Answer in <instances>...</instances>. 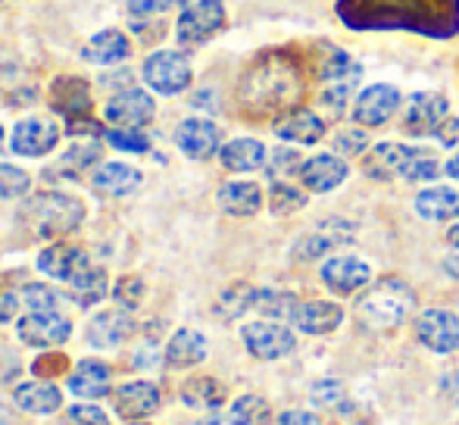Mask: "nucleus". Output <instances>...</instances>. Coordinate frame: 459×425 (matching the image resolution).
<instances>
[{
	"label": "nucleus",
	"mask_w": 459,
	"mask_h": 425,
	"mask_svg": "<svg viewBox=\"0 0 459 425\" xmlns=\"http://www.w3.org/2000/svg\"><path fill=\"white\" fill-rule=\"evenodd\" d=\"M338 16L357 31L454 38L459 31V0H338Z\"/></svg>",
	"instance_id": "f257e3e1"
},
{
	"label": "nucleus",
	"mask_w": 459,
	"mask_h": 425,
	"mask_svg": "<svg viewBox=\"0 0 459 425\" xmlns=\"http://www.w3.org/2000/svg\"><path fill=\"white\" fill-rule=\"evenodd\" d=\"M303 94V75L294 60L281 54L263 56L247 69L241 82V104L250 113H275L297 104Z\"/></svg>",
	"instance_id": "f03ea898"
},
{
	"label": "nucleus",
	"mask_w": 459,
	"mask_h": 425,
	"mask_svg": "<svg viewBox=\"0 0 459 425\" xmlns=\"http://www.w3.org/2000/svg\"><path fill=\"white\" fill-rule=\"evenodd\" d=\"M412 310H416V294L400 279H381L357 300V319L375 332L400 325Z\"/></svg>",
	"instance_id": "7ed1b4c3"
},
{
	"label": "nucleus",
	"mask_w": 459,
	"mask_h": 425,
	"mask_svg": "<svg viewBox=\"0 0 459 425\" xmlns=\"http://www.w3.org/2000/svg\"><path fill=\"white\" fill-rule=\"evenodd\" d=\"M22 219L35 235L56 238L79 229L82 219H85V207L75 197L60 195V191H48V195H38L25 204Z\"/></svg>",
	"instance_id": "20e7f679"
},
{
	"label": "nucleus",
	"mask_w": 459,
	"mask_h": 425,
	"mask_svg": "<svg viewBox=\"0 0 459 425\" xmlns=\"http://www.w3.org/2000/svg\"><path fill=\"white\" fill-rule=\"evenodd\" d=\"M225 25L222 0H182V16H178V41L185 48L204 44Z\"/></svg>",
	"instance_id": "39448f33"
},
{
	"label": "nucleus",
	"mask_w": 459,
	"mask_h": 425,
	"mask_svg": "<svg viewBox=\"0 0 459 425\" xmlns=\"http://www.w3.org/2000/svg\"><path fill=\"white\" fill-rule=\"evenodd\" d=\"M359 75H363V66H359L351 54H344V50H332V54H328L325 66H322V82L328 85V91L322 100H325V107L332 109V113H341V107L351 100Z\"/></svg>",
	"instance_id": "423d86ee"
},
{
	"label": "nucleus",
	"mask_w": 459,
	"mask_h": 425,
	"mask_svg": "<svg viewBox=\"0 0 459 425\" xmlns=\"http://www.w3.org/2000/svg\"><path fill=\"white\" fill-rule=\"evenodd\" d=\"M144 82L157 94H178L191 85V63L178 50H160L144 63Z\"/></svg>",
	"instance_id": "0eeeda50"
},
{
	"label": "nucleus",
	"mask_w": 459,
	"mask_h": 425,
	"mask_svg": "<svg viewBox=\"0 0 459 425\" xmlns=\"http://www.w3.org/2000/svg\"><path fill=\"white\" fill-rule=\"evenodd\" d=\"M353 235H357L353 222H347V219H325V222L316 225L309 235L300 238V244L294 247V256L297 260H319V256L351 244Z\"/></svg>",
	"instance_id": "6e6552de"
},
{
	"label": "nucleus",
	"mask_w": 459,
	"mask_h": 425,
	"mask_svg": "<svg viewBox=\"0 0 459 425\" xmlns=\"http://www.w3.org/2000/svg\"><path fill=\"white\" fill-rule=\"evenodd\" d=\"M444 119H447V100L441 94L419 91L406 98L403 128L410 134H435Z\"/></svg>",
	"instance_id": "1a4fd4ad"
},
{
	"label": "nucleus",
	"mask_w": 459,
	"mask_h": 425,
	"mask_svg": "<svg viewBox=\"0 0 459 425\" xmlns=\"http://www.w3.org/2000/svg\"><path fill=\"white\" fill-rule=\"evenodd\" d=\"M241 334L247 351L260 360H278L294 351V334L278 322H250V325H244Z\"/></svg>",
	"instance_id": "9d476101"
},
{
	"label": "nucleus",
	"mask_w": 459,
	"mask_h": 425,
	"mask_svg": "<svg viewBox=\"0 0 459 425\" xmlns=\"http://www.w3.org/2000/svg\"><path fill=\"white\" fill-rule=\"evenodd\" d=\"M416 334L429 351L454 353L459 347V319L447 310H425L416 322Z\"/></svg>",
	"instance_id": "9b49d317"
},
{
	"label": "nucleus",
	"mask_w": 459,
	"mask_h": 425,
	"mask_svg": "<svg viewBox=\"0 0 459 425\" xmlns=\"http://www.w3.org/2000/svg\"><path fill=\"white\" fill-rule=\"evenodd\" d=\"M73 334V322L60 313H29L19 319V338L31 347H56Z\"/></svg>",
	"instance_id": "f8f14e48"
},
{
	"label": "nucleus",
	"mask_w": 459,
	"mask_h": 425,
	"mask_svg": "<svg viewBox=\"0 0 459 425\" xmlns=\"http://www.w3.org/2000/svg\"><path fill=\"white\" fill-rule=\"evenodd\" d=\"M38 266H41V273L50 275V279H60L73 285L82 273L91 269V260H88L85 250L73 247V244H50V247L38 256Z\"/></svg>",
	"instance_id": "ddd939ff"
},
{
	"label": "nucleus",
	"mask_w": 459,
	"mask_h": 425,
	"mask_svg": "<svg viewBox=\"0 0 459 425\" xmlns=\"http://www.w3.org/2000/svg\"><path fill=\"white\" fill-rule=\"evenodd\" d=\"M56 138H60V128L50 119H25L13 128L10 147L22 157H44L56 147Z\"/></svg>",
	"instance_id": "4468645a"
},
{
	"label": "nucleus",
	"mask_w": 459,
	"mask_h": 425,
	"mask_svg": "<svg viewBox=\"0 0 459 425\" xmlns=\"http://www.w3.org/2000/svg\"><path fill=\"white\" fill-rule=\"evenodd\" d=\"M107 119L119 128H141L153 119V98L144 94L141 88H128V91L116 94L107 104Z\"/></svg>",
	"instance_id": "2eb2a0df"
},
{
	"label": "nucleus",
	"mask_w": 459,
	"mask_h": 425,
	"mask_svg": "<svg viewBox=\"0 0 459 425\" xmlns=\"http://www.w3.org/2000/svg\"><path fill=\"white\" fill-rule=\"evenodd\" d=\"M400 107V91L394 85H372L353 104V119L359 126H381L387 122Z\"/></svg>",
	"instance_id": "dca6fc26"
},
{
	"label": "nucleus",
	"mask_w": 459,
	"mask_h": 425,
	"mask_svg": "<svg viewBox=\"0 0 459 425\" xmlns=\"http://www.w3.org/2000/svg\"><path fill=\"white\" fill-rule=\"evenodd\" d=\"M372 279V269L366 266L357 256H334L322 266V282L332 288L334 294H353L359 288L368 285Z\"/></svg>",
	"instance_id": "f3484780"
},
{
	"label": "nucleus",
	"mask_w": 459,
	"mask_h": 425,
	"mask_svg": "<svg viewBox=\"0 0 459 425\" xmlns=\"http://www.w3.org/2000/svg\"><path fill=\"white\" fill-rule=\"evenodd\" d=\"M113 407L122 420H147L160 407V388L151 382H128L116 391Z\"/></svg>",
	"instance_id": "a211bd4d"
},
{
	"label": "nucleus",
	"mask_w": 459,
	"mask_h": 425,
	"mask_svg": "<svg viewBox=\"0 0 459 425\" xmlns=\"http://www.w3.org/2000/svg\"><path fill=\"white\" fill-rule=\"evenodd\" d=\"M176 144L191 160H210L219 151V128L210 119H185L176 132Z\"/></svg>",
	"instance_id": "6ab92c4d"
},
{
	"label": "nucleus",
	"mask_w": 459,
	"mask_h": 425,
	"mask_svg": "<svg viewBox=\"0 0 459 425\" xmlns=\"http://www.w3.org/2000/svg\"><path fill=\"white\" fill-rule=\"evenodd\" d=\"M300 178L309 191L325 195V191L338 188L347 178V163L341 157H334V153H319V157L307 160V163L300 166Z\"/></svg>",
	"instance_id": "aec40b11"
},
{
	"label": "nucleus",
	"mask_w": 459,
	"mask_h": 425,
	"mask_svg": "<svg viewBox=\"0 0 459 425\" xmlns=\"http://www.w3.org/2000/svg\"><path fill=\"white\" fill-rule=\"evenodd\" d=\"M275 134L294 144H316L325 134V122L309 109H288L275 119Z\"/></svg>",
	"instance_id": "412c9836"
},
{
	"label": "nucleus",
	"mask_w": 459,
	"mask_h": 425,
	"mask_svg": "<svg viewBox=\"0 0 459 425\" xmlns=\"http://www.w3.org/2000/svg\"><path fill=\"white\" fill-rule=\"evenodd\" d=\"M341 319H344V313H341L338 304H325V300H309V304H297L294 322L300 332L307 334H328L332 328L341 325Z\"/></svg>",
	"instance_id": "4be33fe9"
},
{
	"label": "nucleus",
	"mask_w": 459,
	"mask_h": 425,
	"mask_svg": "<svg viewBox=\"0 0 459 425\" xmlns=\"http://www.w3.org/2000/svg\"><path fill=\"white\" fill-rule=\"evenodd\" d=\"M412 147L406 144H394V141H385V144H375L372 153H366V172L372 178H403V169L410 163Z\"/></svg>",
	"instance_id": "5701e85b"
},
{
	"label": "nucleus",
	"mask_w": 459,
	"mask_h": 425,
	"mask_svg": "<svg viewBox=\"0 0 459 425\" xmlns=\"http://www.w3.org/2000/svg\"><path fill=\"white\" fill-rule=\"evenodd\" d=\"M134 332V322L128 313L122 310H107V313H97L88 325V338H91L94 347H116Z\"/></svg>",
	"instance_id": "b1692460"
},
{
	"label": "nucleus",
	"mask_w": 459,
	"mask_h": 425,
	"mask_svg": "<svg viewBox=\"0 0 459 425\" xmlns=\"http://www.w3.org/2000/svg\"><path fill=\"white\" fill-rule=\"evenodd\" d=\"M206 357V338L194 328H182L169 338L166 344V363L172 369H187V366H197Z\"/></svg>",
	"instance_id": "393cba45"
},
{
	"label": "nucleus",
	"mask_w": 459,
	"mask_h": 425,
	"mask_svg": "<svg viewBox=\"0 0 459 425\" xmlns=\"http://www.w3.org/2000/svg\"><path fill=\"white\" fill-rule=\"evenodd\" d=\"M69 391L79 397H94V401L109 395V366L97 363V360H82L69 376Z\"/></svg>",
	"instance_id": "a878e982"
},
{
	"label": "nucleus",
	"mask_w": 459,
	"mask_h": 425,
	"mask_svg": "<svg viewBox=\"0 0 459 425\" xmlns=\"http://www.w3.org/2000/svg\"><path fill=\"white\" fill-rule=\"evenodd\" d=\"M219 160L231 172H254L260 166H266V147L254 138H238L219 151Z\"/></svg>",
	"instance_id": "bb28decb"
},
{
	"label": "nucleus",
	"mask_w": 459,
	"mask_h": 425,
	"mask_svg": "<svg viewBox=\"0 0 459 425\" xmlns=\"http://www.w3.org/2000/svg\"><path fill=\"white\" fill-rule=\"evenodd\" d=\"M94 188L100 195H109V197H122V195H132L134 188L141 185V172L134 166H126V163H107L94 172Z\"/></svg>",
	"instance_id": "cd10ccee"
},
{
	"label": "nucleus",
	"mask_w": 459,
	"mask_h": 425,
	"mask_svg": "<svg viewBox=\"0 0 459 425\" xmlns=\"http://www.w3.org/2000/svg\"><path fill=\"white\" fill-rule=\"evenodd\" d=\"M128 50H132V44H128V38L122 35V31L109 29V31H100V35H94L91 41L85 44V60L94 63V66H109V63H119L128 56Z\"/></svg>",
	"instance_id": "c85d7f7f"
},
{
	"label": "nucleus",
	"mask_w": 459,
	"mask_h": 425,
	"mask_svg": "<svg viewBox=\"0 0 459 425\" xmlns=\"http://www.w3.org/2000/svg\"><path fill=\"white\" fill-rule=\"evenodd\" d=\"M13 401L29 413H54V410H60L63 395L50 382H25L13 391Z\"/></svg>",
	"instance_id": "c756f323"
},
{
	"label": "nucleus",
	"mask_w": 459,
	"mask_h": 425,
	"mask_svg": "<svg viewBox=\"0 0 459 425\" xmlns=\"http://www.w3.org/2000/svg\"><path fill=\"white\" fill-rule=\"evenodd\" d=\"M263 204V195L254 182H231L219 188V207L231 216H254Z\"/></svg>",
	"instance_id": "7c9ffc66"
},
{
	"label": "nucleus",
	"mask_w": 459,
	"mask_h": 425,
	"mask_svg": "<svg viewBox=\"0 0 459 425\" xmlns=\"http://www.w3.org/2000/svg\"><path fill=\"white\" fill-rule=\"evenodd\" d=\"M54 107L60 113H66L69 119H82L91 107V94H88V85L79 79H60L54 85V94H50Z\"/></svg>",
	"instance_id": "2f4dec72"
},
{
	"label": "nucleus",
	"mask_w": 459,
	"mask_h": 425,
	"mask_svg": "<svg viewBox=\"0 0 459 425\" xmlns=\"http://www.w3.org/2000/svg\"><path fill=\"white\" fill-rule=\"evenodd\" d=\"M416 210L422 219L444 222V219L459 216V195L454 188H429L416 197Z\"/></svg>",
	"instance_id": "473e14b6"
},
{
	"label": "nucleus",
	"mask_w": 459,
	"mask_h": 425,
	"mask_svg": "<svg viewBox=\"0 0 459 425\" xmlns=\"http://www.w3.org/2000/svg\"><path fill=\"white\" fill-rule=\"evenodd\" d=\"M182 401L187 407H197V410H212L225 401V391L216 378H194L182 388Z\"/></svg>",
	"instance_id": "72a5a7b5"
},
{
	"label": "nucleus",
	"mask_w": 459,
	"mask_h": 425,
	"mask_svg": "<svg viewBox=\"0 0 459 425\" xmlns=\"http://www.w3.org/2000/svg\"><path fill=\"white\" fill-rule=\"evenodd\" d=\"M73 298L75 304L88 307V304H97V300L107 294V275H103V269H88V273H82L79 279L73 282Z\"/></svg>",
	"instance_id": "f704fd0d"
},
{
	"label": "nucleus",
	"mask_w": 459,
	"mask_h": 425,
	"mask_svg": "<svg viewBox=\"0 0 459 425\" xmlns=\"http://www.w3.org/2000/svg\"><path fill=\"white\" fill-rule=\"evenodd\" d=\"M254 307L263 313V317L290 319L297 310V300H294V294H284V291H256Z\"/></svg>",
	"instance_id": "c9c22d12"
},
{
	"label": "nucleus",
	"mask_w": 459,
	"mask_h": 425,
	"mask_svg": "<svg viewBox=\"0 0 459 425\" xmlns=\"http://www.w3.org/2000/svg\"><path fill=\"white\" fill-rule=\"evenodd\" d=\"M254 298H256V291L250 285H235V288H229L222 298H219L216 310L222 313V317L235 319V317H241L244 310H250V307H254Z\"/></svg>",
	"instance_id": "e433bc0d"
},
{
	"label": "nucleus",
	"mask_w": 459,
	"mask_h": 425,
	"mask_svg": "<svg viewBox=\"0 0 459 425\" xmlns=\"http://www.w3.org/2000/svg\"><path fill=\"white\" fill-rule=\"evenodd\" d=\"M266 416V401L256 395H244L235 401V407H231L229 413V425H256Z\"/></svg>",
	"instance_id": "4c0bfd02"
},
{
	"label": "nucleus",
	"mask_w": 459,
	"mask_h": 425,
	"mask_svg": "<svg viewBox=\"0 0 459 425\" xmlns=\"http://www.w3.org/2000/svg\"><path fill=\"white\" fill-rule=\"evenodd\" d=\"M25 307H31V313H56L63 304V298L48 285H25L22 291Z\"/></svg>",
	"instance_id": "58836bf2"
},
{
	"label": "nucleus",
	"mask_w": 459,
	"mask_h": 425,
	"mask_svg": "<svg viewBox=\"0 0 459 425\" xmlns=\"http://www.w3.org/2000/svg\"><path fill=\"white\" fill-rule=\"evenodd\" d=\"M303 204H307V197H303L297 188H290V185H284V182H275L273 191H269V207H273L275 216H288V212L300 210Z\"/></svg>",
	"instance_id": "ea45409f"
},
{
	"label": "nucleus",
	"mask_w": 459,
	"mask_h": 425,
	"mask_svg": "<svg viewBox=\"0 0 459 425\" xmlns=\"http://www.w3.org/2000/svg\"><path fill=\"white\" fill-rule=\"evenodd\" d=\"M29 188H31V178L22 169L6 163L0 166V201H13V197L29 195Z\"/></svg>",
	"instance_id": "a19ab883"
},
{
	"label": "nucleus",
	"mask_w": 459,
	"mask_h": 425,
	"mask_svg": "<svg viewBox=\"0 0 459 425\" xmlns=\"http://www.w3.org/2000/svg\"><path fill=\"white\" fill-rule=\"evenodd\" d=\"M107 141L119 151H128V153H144L151 151V138H147L141 128H113L107 132Z\"/></svg>",
	"instance_id": "79ce46f5"
},
{
	"label": "nucleus",
	"mask_w": 459,
	"mask_h": 425,
	"mask_svg": "<svg viewBox=\"0 0 459 425\" xmlns=\"http://www.w3.org/2000/svg\"><path fill=\"white\" fill-rule=\"evenodd\" d=\"M300 153L297 151H290V147H278V151L269 153V163H266V172L273 178H284V176H290L294 169H300Z\"/></svg>",
	"instance_id": "37998d69"
},
{
	"label": "nucleus",
	"mask_w": 459,
	"mask_h": 425,
	"mask_svg": "<svg viewBox=\"0 0 459 425\" xmlns=\"http://www.w3.org/2000/svg\"><path fill=\"white\" fill-rule=\"evenodd\" d=\"M113 298H116V304H122L126 310H134V307L144 300V282L141 279H119V285H116V291H113Z\"/></svg>",
	"instance_id": "c03bdc74"
},
{
	"label": "nucleus",
	"mask_w": 459,
	"mask_h": 425,
	"mask_svg": "<svg viewBox=\"0 0 459 425\" xmlns=\"http://www.w3.org/2000/svg\"><path fill=\"white\" fill-rule=\"evenodd\" d=\"M97 160H100V144H94V141L75 144L73 151L66 153V166H73V169H88V166H94Z\"/></svg>",
	"instance_id": "a18cd8bd"
},
{
	"label": "nucleus",
	"mask_w": 459,
	"mask_h": 425,
	"mask_svg": "<svg viewBox=\"0 0 459 425\" xmlns=\"http://www.w3.org/2000/svg\"><path fill=\"white\" fill-rule=\"evenodd\" d=\"M313 401L319 407H341L344 403V388L338 382H319L313 388Z\"/></svg>",
	"instance_id": "49530a36"
},
{
	"label": "nucleus",
	"mask_w": 459,
	"mask_h": 425,
	"mask_svg": "<svg viewBox=\"0 0 459 425\" xmlns=\"http://www.w3.org/2000/svg\"><path fill=\"white\" fill-rule=\"evenodd\" d=\"M31 369H35L38 376H44V378H54V376H63V372L69 369V360L63 357V353H48V357L35 360V366H31Z\"/></svg>",
	"instance_id": "de8ad7c7"
},
{
	"label": "nucleus",
	"mask_w": 459,
	"mask_h": 425,
	"mask_svg": "<svg viewBox=\"0 0 459 425\" xmlns=\"http://www.w3.org/2000/svg\"><path fill=\"white\" fill-rule=\"evenodd\" d=\"M66 425H109V420L97 407H73L66 416Z\"/></svg>",
	"instance_id": "09e8293b"
},
{
	"label": "nucleus",
	"mask_w": 459,
	"mask_h": 425,
	"mask_svg": "<svg viewBox=\"0 0 459 425\" xmlns=\"http://www.w3.org/2000/svg\"><path fill=\"white\" fill-rule=\"evenodd\" d=\"M366 134L357 132V128H351V132H341L338 138H334V151L338 153H363L366 151Z\"/></svg>",
	"instance_id": "8fccbe9b"
},
{
	"label": "nucleus",
	"mask_w": 459,
	"mask_h": 425,
	"mask_svg": "<svg viewBox=\"0 0 459 425\" xmlns=\"http://www.w3.org/2000/svg\"><path fill=\"white\" fill-rule=\"evenodd\" d=\"M172 4H182V0H128V10L134 16H157V13L169 10Z\"/></svg>",
	"instance_id": "3c124183"
},
{
	"label": "nucleus",
	"mask_w": 459,
	"mask_h": 425,
	"mask_svg": "<svg viewBox=\"0 0 459 425\" xmlns=\"http://www.w3.org/2000/svg\"><path fill=\"white\" fill-rule=\"evenodd\" d=\"M437 141H441V144H456L459 141V119H444L441 126H437Z\"/></svg>",
	"instance_id": "603ef678"
},
{
	"label": "nucleus",
	"mask_w": 459,
	"mask_h": 425,
	"mask_svg": "<svg viewBox=\"0 0 459 425\" xmlns=\"http://www.w3.org/2000/svg\"><path fill=\"white\" fill-rule=\"evenodd\" d=\"M278 425H319V420L303 413V410H288V413L278 416Z\"/></svg>",
	"instance_id": "864d4df0"
},
{
	"label": "nucleus",
	"mask_w": 459,
	"mask_h": 425,
	"mask_svg": "<svg viewBox=\"0 0 459 425\" xmlns=\"http://www.w3.org/2000/svg\"><path fill=\"white\" fill-rule=\"evenodd\" d=\"M19 310V298L10 291H0V322H10Z\"/></svg>",
	"instance_id": "5fc2aeb1"
},
{
	"label": "nucleus",
	"mask_w": 459,
	"mask_h": 425,
	"mask_svg": "<svg viewBox=\"0 0 459 425\" xmlns=\"http://www.w3.org/2000/svg\"><path fill=\"white\" fill-rule=\"evenodd\" d=\"M444 391L450 395V401L459 403V369L454 372V376H447V382H444Z\"/></svg>",
	"instance_id": "6e6d98bb"
},
{
	"label": "nucleus",
	"mask_w": 459,
	"mask_h": 425,
	"mask_svg": "<svg viewBox=\"0 0 459 425\" xmlns=\"http://www.w3.org/2000/svg\"><path fill=\"white\" fill-rule=\"evenodd\" d=\"M444 269H447V273L454 275V279H459V254L447 256V260H444Z\"/></svg>",
	"instance_id": "4d7b16f0"
},
{
	"label": "nucleus",
	"mask_w": 459,
	"mask_h": 425,
	"mask_svg": "<svg viewBox=\"0 0 459 425\" xmlns=\"http://www.w3.org/2000/svg\"><path fill=\"white\" fill-rule=\"evenodd\" d=\"M447 172H450V178H456V182H459V151L454 153V157H450Z\"/></svg>",
	"instance_id": "13d9d810"
},
{
	"label": "nucleus",
	"mask_w": 459,
	"mask_h": 425,
	"mask_svg": "<svg viewBox=\"0 0 459 425\" xmlns=\"http://www.w3.org/2000/svg\"><path fill=\"white\" fill-rule=\"evenodd\" d=\"M450 244H456V247H459V225L450 229Z\"/></svg>",
	"instance_id": "bf43d9fd"
},
{
	"label": "nucleus",
	"mask_w": 459,
	"mask_h": 425,
	"mask_svg": "<svg viewBox=\"0 0 459 425\" xmlns=\"http://www.w3.org/2000/svg\"><path fill=\"white\" fill-rule=\"evenodd\" d=\"M197 425H222V422H219L216 416H212V420H204V422H197Z\"/></svg>",
	"instance_id": "052dcab7"
},
{
	"label": "nucleus",
	"mask_w": 459,
	"mask_h": 425,
	"mask_svg": "<svg viewBox=\"0 0 459 425\" xmlns=\"http://www.w3.org/2000/svg\"><path fill=\"white\" fill-rule=\"evenodd\" d=\"M0 144H4V128H0Z\"/></svg>",
	"instance_id": "680f3d73"
}]
</instances>
